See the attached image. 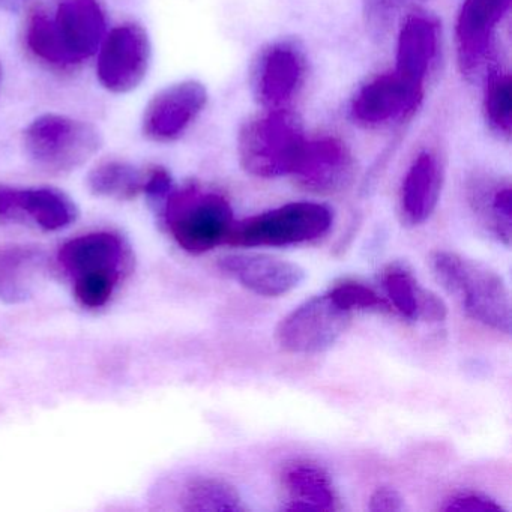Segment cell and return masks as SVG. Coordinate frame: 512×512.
I'll return each mask as SVG.
<instances>
[{"mask_svg":"<svg viewBox=\"0 0 512 512\" xmlns=\"http://www.w3.org/2000/svg\"><path fill=\"white\" fill-rule=\"evenodd\" d=\"M124 236L110 230L86 233L65 242L58 263L73 284L77 304L86 310L106 307L133 266Z\"/></svg>","mask_w":512,"mask_h":512,"instance_id":"1","label":"cell"},{"mask_svg":"<svg viewBox=\"0 0 512 512\" xmlns=\"http://www.w3.org/2000/svg\"><path fill=\"white\" fill-rule=\"evenodd\" d=\"M430 265L439 283L460 302L470 319L502 334H511V298L497 272L484 263L446 250L434 251Z\"/></svg>","mask_w":512,"mask_h":512,"instance_id":"2","label":"cell"},{"mask_svg":"<svg viewBox=\"0 0 512 512\" xmlns=\"http://www.w3.org/2000/svg\"><path fill=\"white\" fill-rule=\"evenodd\" d=\"M173 241L190 254H205L226 244L235 218L226 196L200 184L176 188L161 205Z\"/></svg>","mask_w":512,"mask_h":512,"instance_id":"3","label":"cell"},{"mask_svg":"<svg viewBox=\"0 0 512 512\" xmlns=\"http://www.w3.org/2000/svg\"><path fill=\"white\" fill-rule=\"evenodd\" d=\"M307 137L301 121L289 109L265 110L248 119L238 136L242 169L256 178L292 175Z\"/></svg>","mask_w":512,"mask_h":512,"instance_id":"4","label":"cell"},{"mask_svg":"<svg viewBox=\"0 0 512 512\" xmlns=\"http://www.w3.org/2000/svg\"><path fill=\"white\" fill-rule=\"evenodd\" d=\"M23 146L38 169L62 176L85 166L100 151L103 136L89 122L46 113L28 125L23 133Z\"/></svg>","mask_w":512,"mask_h":512,"instance_id":"5","label":"cell"},{"mask_svg":"<svg viewBox=\"0 0 512 512\" xmlns=\"http://www.w3.org/2000/svg\"><path fill=\"white\" fill-rule=\"evenodd\" d=\"M334 212L322 203H287L263 214L235 221L226 245L232 247H289L316 241L331 230Z\"/></svg>","mask_w":512,"mask_h":512,"instance_id":"6","label":"cell"},{"mask_svg":"<svg viewBox=\"0 0 512 512\" xmlns=\"http://www.w3.org/2000/svg\"><path fill=\"white\" fill-rule=\"evenodd\" d=\"M352 313L343 310L328 292L313 296L290 311L275 329L281 349L296 355H314L331 349L349 328Z\"/></svg>","mask_w":512,"mask_h":512,"instance_id":"7","label":"cell"},{"mask_svg":"<svg viewBox=\"0 0 512 512\" xmlns=\"http://www.w3.org/2000/svg\"><path fill=\"white\" fill-rule=\"evenodd\" d=\"M152 44L137 23L116 26L100 46L97 77L113 94H128L142 85L151 67Z\"/></svg>","mask_w":512,"mask_h":512,"instance_id":"8","label":"cell"},{"mask_svg":"<svg viewBox=\"0 0 512 512\" xmlns=\"http://www.w3.org/2000/svg\"><path fill=\"white\" fill-rule=\"evenodd\" d=\"M424 85L398 71L380 74L359 89L350 107L356 124L374 128L406 121L421 106Z\"/></svg>","mask_w":512,"mask_h":512,"instance_id":"9","label":"cell"},{"mask_svg":"<svg viewBox=\"0 0 512 512\" xmlns=\"http://www.w3.org/2000/svg\"><path fill=\"white\" fill-rule=\"evenodd\" d=\"M208 104V91L197 80H184L158 92L143 113L142 130L155 143L181 139Z\"/></svg>","mask_w":512,"mask_h":512,"instance_id":"10","label":"cell"},{"mask_svg":"<svg viewBox=\"0 0 512 512\" xmlns=\"http://www.w3.org/2000/svg\"><path fill=\"white\" fill-rule=\"evenodd\" d=\"M305 73L307 65L298 47L290 43L271 44L254 64V98L265 110L287 109L304 85Z\"/></svg>","mask_w":512,"mask_h":512,"instance_id":"11","label":"cell"},{"mask_svg":"<svg viewBox=\"0 0 512 512\" xmlns=\"http://www.w3.org/2000/svg\"><path fill=\"white\" fill-rule=\"evenodd\" d=\"M511 0H464L458 14V67L467 79H476L490 58L497 26L508 13Z\"/></svg>","mask_w":512,"mask_h":512,"instance_id":"12","label":"cell"},{"mask_svg":"<svg viewBox=\"0 0 512 512\" xmlns=\"http://www.w3.org/2000/svg\"><path fill=\"white\" fill-rule=\"evenodd\" d=\"M355 173V160L346 143L325 136L307 139L292 176L310 193L334 194L349 188Z\"/></svg>","mask_w":512,"mask_h":512,"instance_id":"13","label":"cell"},{"mask_svg":"<svg viewBox=\"0 0 512 512\" xmlns=\"http://www.w3.org/2000/svg\"><path fill=\"white\" fill-rule=\"evenodd\" d=\"M221 271L242 287L265 298H280L304 283V269L268 254H229L220 259Z\"/></svg>","mask_w":512,"mask_h":512,"instance_id":"14","label":"cell"},{"mask_svg":"<svg viewBox=\"0 0 512 512\" xmlns=\"http://www.w3.org/2000/svg\"><path fill=\"white\" fill-rule=\"evenodd\" d=\"M50 14L62 46L77 65L98 52L107 26L101 0H56Z\"/></svg>","mask_w":512,"mask_h":512,"instance_id":"15","label":"cell"},{"mask_svg":"<svg viewBox=\"0 0 512 512\" xmlns=\"http://www.w3.org/2000/svg\"><path fill=\"white\" fill-rule=\"evenodd\" d=\"M442 41V25L433 14L412 11L404 17L397 40L395 71L424 85L436 64Z\"/></svg>","mask_w":512,"mask_h":512,"instance_id":"16","label":"cell"},{"mask_svg":"<svg viewBox=\"0 0 512 512\" xmlns=\"http://www.w3.org/2000/svg\"><path fill=\"white\" fill-rule=\"evenodd\" d=\"M443 166L433 152L424 151L413 160L400 188V220L404 226L424 224L436 211L442 194Z\"/></svg>","mask_w":512,"mask_h":512,"instance_id":"17","label":"cell"},{"mask_svg":"<svg viewBox=\"0 0 512 512\" xmlns=\"http://www.w3.org/2000/svg\"><path fill=\"white\" fill-rule=\"evenodd\" d=\"M380 283L392 310L400 313L404 319L434 323L443 322L448 316V308L443 299L422 287L412 272L401 263L386 266Z\"/></svg>","mask_w":512,"mask_h":512,"instance_id":"18","label":"cell"},{"mask_svg":"<svg viewBox=\"0 0 512 512\" xmlns=\"http://www.w3.org/2000/svg\"><path fill=\"white\" fill-rule=\"evenodd\" d=\"M286 511H338L341 509L337 490L328 473L311 461L287 464L283 473Z\"/></svg>","mask_w":512,"mask_h":512,"instance_id":"19","label":"cell"},{"mask_svg":"<svg viewBox=\"0 0 512 512\" xmlns=\"http://www.w3.org/2000/svg\"><path fill=\"white\" fill-rule=\"evenodd\" d=\"M46 265L37 247L11 245L0 248V301L22 304L34 295Z\"/></svg>","mask_w":512,"mask_h":512,"instance_id":"20","label":"cell"},{"mask_svg":"<svg viewBox=\"0 0 512 512\" xmlns=\"http://www.w3.org/2000/svg\"><path fill=\"white\" fill-rule=\"evenodd\" d=\"M79 218V208L64 191L52 187L19 188L17 221H31L46 232L67 229Z\"/></svg>","mask_w":512,"mask_h":512,"instance_id":"21","label":"cell"},{"mask_svg":"<svg viewBox=\"0 0 512 512\" xmlns=\"http://www.w3.org/2000/svg\"><path fill=\"white\" fill-rule=\"evenodd\" d=\"M469 200L484 226L505 247L512 238V190L509 181L475 179L469 187Z\"/></svg>","mask_w":512,"mask_h":512,"instance_id":"22","label":"cell"},{"mask_svg":"<svg viewBox=\"0 0 512 512\" xmlns=\"http://www.w3.org/2000/svg\"><path fill=\"white\" fill-rule=\"evenodd\" d=\"M25 41L31 55L52 70L71 71L79 67L62 46L53 25L52 14L46 8L37 7L29 14Z\"/></svg>","mask_w":512,"mask_h":512,"instance_id":"23","label":"cell"},{"mask_svg":"<svg viewBox=\"0 0 512 512\" xmlns=\"http://www.w3.org/2000/svg\"><path fill=\"white\" fill-rule=\"evenodd\" d=\"M146 169L127 161L110 160L98 164L88 176V187L95 196L134 200L145 191Z\"/></svg>","mask_w":512,"mask_h":512,"instance_id":"24","label":"cell"},{"mask_svg":"<svg viewBox=\"0 0 512 512\" xmlns=\"http://www.w3.org/2000/svg\"><path fill=\"white\" fill-rule=\"evenodd\" d=\"M182 508L191 512H245L239 491L224 479L199 478L185 487Z\"/></svg>","mask_w":512,"mask_h":512,"instance_id":"25","label":"cell"},{"mask_svg":"<svg viewBox=\"0 0 512 512\" xmlns=\"http://www.w3.org/2000/svg\"><path fill=\"white\" fill-rule=\"evenodd\" d=\"M485 121L493 133L511 139L512 133V79L508 73L491 77L484 94Z\"/></svg>","mask_w":512,"mask_h":512,"instance_id":"26","label":"cell"},{"mask_svg":"<svg viewBox=\"0 0 512 512\" xmlns=\"http://www.w3.org/2000/svg\"><path fill=\"white\" fill-rule=\"evenodd\" d=\"M428 0H362V16L371 37L383 40L407 11Z\"/></svg>","mask_w":512,"mask_h":512,"instance_id":"27","label":"cell"},{"mask_svg":"<svg viewBox=\"0 0 512 512\" xmlns=\"http://www.w3.org/2000/svg\"><path fill=\"white\" fill-rule=\"evenodd\" d=\"M331 298L340 305L343 310L349 311H376V313H392L388 299L380 296L376 290L367 284L356 280L337 281L328 290Z\"/></svg>","mask_w":512,"mask_h":512,"instance_id":"28","label":"cell"},{"mask_svg":"<svg viewBox=\"0 0 512 512\" xmlns=\"http://www.w3.org/2000/svg\"><path fill=\"white\" fill-rule=\"evenodd\" d=\"M443 511H457V512H499L503 511L502 505L485 496L482 493H460L457 496H452L451 499L446 500L445 505L442 506Z\"/></svg>","mask_w":512,"mask_h":512,"instance_id":"29","label":"cell"},{"mask_svg":"<svg viewBox=\"0 0 512 512\" xmlns=\"http://www.w3.org/2000/svg\"><path fill=\"white\" fill-rule=\"evenodd\" d=\"M175 190V182L169 170L161 166H152L146 169L145 191L143 196L151 202L163 205L164 200Z\"/></svg>","mask_w":512,"mask_h":512,"instance_id":"30","label":"cell"},{"mask_svg":"<svg viewBox=\"0 0 512 512\" xmlns=\"http://www.w3.org/2000/svg\"><path fill=\"white\" fill-rule=\"evenodd\" d=\"M404 499L394 488H377L370 497L368 509L371 512H401L404 511Z\"/></svg>","mask_w":512,"mask_h":512,"instance_id":"31","label":"cell"},{"mask_svg":"<svg viewBox=\"0 0 512 512\" xmlns=\"http://www.w3.org/2000/svg\"><path fill=\"white\" fill-rule=\"evenodd\" d=\"M17 187L0 184V224L17 221Z\"/></svg>","mask_w":512,"mask_h":512,"instance_id":"32","label":"cell"},{"mask_svg":"<svg viewBox=\"0 0 512 512\" xmlns=\"http://www.w3.org/2000/svg\"><path fill=\"white\" fill-rule=\"evenodd\" d=\"M29 0H0V10L7 13H20L28 5Z\"/></svg>","mask_w":512,"mask_h":512,"instance_id":"33","label":"cell"},{"mask_svg":"<svg viewBox=\"0 0 512 512\" xmlns=\"http://www.w3.org/2000/svg\"><path fill=\"white\" fill-rule=\"evenodd\" d=\"M0 80H2V68H0Z\"/></svg>","mask_w":512,"mask_h":512,"instance_id":"34","label":"cell"}]
</instances>
